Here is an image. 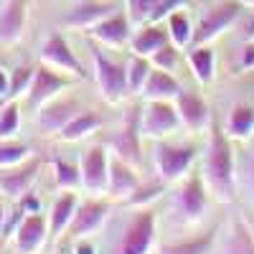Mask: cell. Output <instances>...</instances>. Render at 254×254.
Listing matches in <instances>:
<instances>
[{"label":"cell","mask_w":254,"mask_h":254,"mask_svg":"<svg viewBox=\"0 0 254 254\" xmlns=\"http://www.w3.org/2000/svg\"><path fill=\"white\" fill-rule=\"evenodd\" d=\"M201 176L206 188L214 193L216 201L221 203H234L237 201V155L231 137L224 132V127H219L216 120H211L208 125V145L203 155V168Z\"/></svg>","instance_id":"cell-1"},{"label":"cell","mask_w":254,"mask_h":254,"mask_svg":"<svg viewBox=\"0 0 254 254\" xmlns=\"http://www.w3.org/2000/svg\"><path fill=\"white\" fill-rule=\"evenodd\" d=\"M158 234V219L153 208H137V214L127 221L122 237L117 239L112 254H150Z\"/></svg>","instance_id":"cell-2"},{"label":"cell","mask_w":254,"mask_h":254,"mask_svg":"<svg viewBox=\"0 0 254 254\" xmlns=\"http://www.w3.org/2000/svg\"><path fill=\"white\" fill-rule=\"evenodd\" d=\"M198 158V147L196 145H171V142H160L153 153L155 163V173L163 183H178L188 176L190 165Z\"/></svg>","instance_id":"cell-3"},{"label":"cell","mask_w":254,"mask_h":254,"mask_svg":"<svg viewBox=\"0 0 254 254\" xmlns=\"http://www.w3.org/2000/svg\"><path fill=\"white\" fill-rule=\"evenodd\" d=\"M206 203H208V188L203 183V176L190 173L188 178H183L173 198L176 219L181 224H198L206 214Z\"/></svg>","instance_id":"cell-4"},{"label":"cell","mask_w":254,"mask_h":254,"mask_svg":"<svg viewBox=\"0 0 254 254\" xmlns=\"http://www.w3.org/2000/svg\"><path fill=\"white\" fill-rule=\"evenodd\" d=\"M181 127V115L176 110V102L165 99H147L145 107H140V135L147 140H163L173 135Z\"/></svg>","instance_id":"cell-5"},{"label":"cell","mask_w":254,"mask_h":254,"mask_svg":"<svg viewBox=\"0 0 254 254\" xmlns=\"http://www.w3.org/2000/svg\"><path fill=\"white\" fill-rule=\"evenodd\" d=\"M92 61H94V81L99 87V94L104 102L120 104L130 89H127V74H125V64L112 61L104 51L92 46Z\"/></svg>","instance_id":"cell-6"},{"label":"cell","mask_w":254,"mask_h":254,"mask_svg":"<svg viewBox=\"0 0 254 254\" xmlns=\"http://www.w3.org/2000/svg\"><path fill=\"white\" fill-rule=\"evenodd\" d=\"M140 140H142V135H140V107H130V110L125 112V117H122L120 130L107 140L110 153L137 168V165L142 163Z\"/></svg>","instance_id":"cell-7"},{"label":"cell","mask_w":254,"mask_h":254,"mask_svg":"<svg viewBox=\"0 0 254 254\" xmlns=\"http://www.w3.org/2000/svg\"><path fill=\"white\" fill-rule=\"evenodd\" d=\"M242 3L239 0H226V3L216 5V8H208L201 20L196 23L193 28V41H190V46H203V44H211L214 38H219L229 26L237 23V18L242 15Z\"/></svg>","instance_id":"cell-8"},{"label":"cell","mask_w":254,"mask_h":254,"mask_svg":"<svg viewBox=\"0 0 254 254\" xmlns=\"http://www.w3.org/2000/svg\"><path fill=\"white\" fill-rule=\"evenodd\" d=\"M81 188L92 196H104L110 183V153L104 145H92L79 160Z\"/></svg>","instance_id":"cell-9"},{"label":"cell","mask_w":254,"mask_h":254,"mask_svg":"<svg viewBox=\"0 0 254 254\" xmlns=\"http://www.w3.org/2000/svg\"><path fill=\"white\" fill-rule=\"evenodd\" d=\"M71 87V79L69 74H61L51 66H38L36 74H33V81H31V87L26 92V104L31 110H41L44 104H49L51 99H56L64 89H69Z\"/></svg>","instance_id":"cell-10"},{"label":"cell","mask_w":254,"mask_h":254,"mask_svg":"<svg viewBox=\"0 0 254 254\" xmlns=\"http://www.w3.org/2000/svg\"><path fill=\"white\" fill-rule=\"evenodd\" d=\"M107 214H110V201L107 198H87L76 206V214L66 229V237L74 242V239H81V237H92L94 231L102 229V224L107 221Z\"/></svg>","instance_id":"cell-11"},{"label":"cell","mask_w":254,"mask_h":254,"mask_svg":"<svg viewBox=\"0 0 254 254\" xmlns=\"http://www.w3.org/2000/svg\"><path fill=\"white\" fill-rule=\"evenodd\" d=\"M41 61H44L46 66H51V69H56L61 74H69L74 79L87 76L81 61L76 59V54L71 51V46L66 44V38H64L61 33H51L44 41V46H41Z\"/></svg>","instance_id":"cell-12"},{"label":"cell","mask_w":254,"mask_h":254,"mask_svg":"<svg viewBox=\"0 0 254 254\" xmlns=\"http://www.w3.org/2000/svg\"><path fill=\"white\" fill-rule=\"evenodd\" d=\"M13 242L18 254H36L49 242V219L41 211L38 214H26L13 231Z\"/></svg>","instance_id":"cell-13"},{"label":"cell","mask_w":254,"mask_h":254,"mask_svg":"<svg viewBox=\"0 0 254 254\" xmlns=\"http://www.w3.org/2000/svg\"><path fill=\"white\" fill-rule=\"evenodd\" d=\"M38 171H41L38 158H28L26 163H20L15 168H3L0 171V188H3V193L13 201H20L26 193H31V188L38 178Z\"/></svg>","instance_id":"cell-14"},{"label":"cell","mask_w":254,"mask_h":254,"mask_svg":"<svg viewBox=\"0 0 254 254\" xmlns=\"http://www.w3.org/2000/svg\"><path fill=\"white\" fill-rule=\"evenodd\" d=\"M28 26V0H3L0 5V44L15 46Z\"/></svg>","instance_id":"cell-15"},{"label":"cell","mask_w":254,"mask_h":254,"mask_svg":"<svg viewBox=\"0 0 254 254\" xmlns=\"http://www.w3.org/2000/svg\"><path fill=\"white\" fill-rule=\"evenodd\" d=\"M76 112H81V107L74 97H56L36 112V125L44 135H54V132L59 135L64 130V125H66Z\"/></svg>","instance_id":"cell-16"},{"label":"cell","mask_w":254,"mask_h":254,"mask_svg":"<svg viewBox=\"0 0 254 254\" xmlns=\"http://www.w3.org/2000/svg\"><path fill=\"white\" fill-rule=\"evenodd\" d=\"M112 13H117L115 0H81V3L74 5L69 10V15L64 18V26L76 28V31H89L97 23H102L104 18H110Z\"/></svg>","instance_id":"cell-17"},{"label":"cell","mask_w":254,"mask_h":254,"mask_svg":"<svg viewBox=\"0 0 254 254\" xmlns=\"http://www.w3.org/2000/svg\"><path fill=\"white\" fill-rule=\"evenodd\" d=\"M130 18H127V13L117 10L112 13L110 18H104L102 23H97L94 28H89V38H94L99 46H107V49H122L127 41L132 38L130 33Z\"/></svg>","instance_id":"cell-18"},{"label":"cell","mask_w":254,"mask_h":254,"mask_svg":"<svg viewBox=\"0 0 254 254\" xmlns=\"http://www.w3.org/2000/svg\"><path fill=\"white\" fill-rule=\"evenodd\" d=\"M176 110L181 115V125H186L188 130H193V132L206 130L211 125V120H214L206 99L196 92H181L178 99H176Z\"/></svg>","instance_id":"cell-19"},{"label":"cell","mask_w":254,"mask_h":254,"mask_svg":"<svg viewBox=\"0 0 254 254\" xmlns=\"http://www.w3.org/2000/svg\"><path fill=\"white\" fill-rule=\"evenodd\" d=\"M140 186L135 165L125 163L122 158L110 153V183H107V196L110 198H130Z\"/></svg>","instance_id":"cell-20"},{"label":"cell","mask_w":254,"mask_h":254,"mask_svg":"<svg viewBox=\"0 0 254 254\" xmlns=\"http://www.w3.org/2000/svg\"><path fill=\"white\" fill-rule=\"evenodd\" d=\"M79 198L74 190H61V193L54 198L51 211H49V242H56L59 237L66 234V229L76 214Z\"/></svg>","instance_id":"cell-21"},{"label":"cell","mask_w":254,"mask_h":254,"mask_svg":"<svg viewBox=\"0 0 254 254\" xmlns=\"http://www.w3.org/2000/svg\"><path fill=\"white\" fill-rule=\"evenodd\" d=\"M181 84L178 79L173 76V71H163V69H155L150 71V76H147L145 87H142V99H165V102H176L178 94H181Z\"/></svg>","instance_id":"cell-22"},{"label":"cell","mask_w":254,"mask_h":254,"mask_svg":"<svg viewBox=\"0 0 254 254\" xmlns=\"http://www.w3.org/2000/svg\"><path fill=\"white\" fill-rule=\"evenodd\" d=\"M165 44H171V36H168V28H160L158 23L140 26L137 33L130 38L132 54H140V56H147V59H150L155 51H160Z\"/></svg>","instance_id":"cell-23"},{"label":"cell","mask_w":254,"mask_h":254,"mask_svg":"<svg viewBox=\"0 0 254 254\" xmlns=\"http://www.w3.org/2000/svg\"><path fill=\"white\" fill-rule=\"evenodd\" d=\"M99 127H102V115L99 112L81 110V112H76L66 125H64V130L59 132V140H64V142H79L84 137L94 135Z\"/></svg>","instance_id":"cell-24"},{"label":"cell","mask_w":254,"mask_h":254,"mask_svg":"<svg viewBox=\"0 0 254 254\" xmlns=\"http://www.w3.org/2000/svg\"><path fill=\"white\" fill-rule=\"evenodd\" d=\"M224 132L231 140H249L254 135V107L247 102H237L229 110V117L224 122Z\"/></svg>","instance_id":"cell-25"},{"label":"cell","mask_w":254,"mask_h":254,"mask_svg":"<svg viewBox=\"0 0 254 254\" xmlns=\"http://www.w3.org/2000/svg\"><path fill=\"white\" fill-rule=\"evenodd\" d=\"M188 66L193 71V76L198 79V84H208L214 79V69H216V54L208 44L203 46H190L188 49Z\"/></svg>","instance_id":"cell-26"},{"label":"cell","mask_w":254,"mask_h":254,"mask_svg":"<svg viewBox=\"0 0 254 254\" xmlns=\"http://www.w3.org/2000/svg\"><path fill=\"white\" fill-rule=\"evenodd\" d=\"M153 71V61L147 56H140V54H132L130 59H127L125 64V74H127V89H130V94H140L147 76H150Z\"/></svg>","instance_id":"cell-27"},{"label":"cell","mask_w":254,"mask_h":254,"mask_svg":"<svg viewBox=\"0 0 254 254\" xmlns=\"http://www.w3.org/2000/svg\"><path fill=\"white\" fill-rule=\"evenodd\" d=\"M168 20V36H171V44L178 49H188L190 41H193V23L186 10H176L165 18Z\"/></svg>","instance_id":"cell-28"},{"label":"cell","mask_w":254,"mask_h":254,"mask_svg":"<svg viewBox=\"0 0 254 254\" xmlns=\"http://www.w3.org/2000/svg\"><path fill=\"white\" fill-rule=\"evenodd\" d=\"M51 165H54V183H56L59 190H76V188H81L79 165H74L69 160H61V158H54Z\"/></svg>","instance_id":"cell-29"},{"label":"cell","mask_w":254,"mask_h":254,"mask_svg":"<svg viewBox=\"0 0 254 254\" xmlns=\"http://www.w3.org/2000/svg\"><path fill=\"white\" fill-rule=\"evenodd\" d=\"M224 252L226 254H254V237L242 219H237L234 226H231Z\"/></svg>","instance_id":"cell-30"},{"label":"cell","mask_w":254,"mask_h":254,"mask_svg":"<svg viewBox=\"0 0 254 254\" xmlns=\"http://www.w3.org/2000/svg\"><path fill=\"white\" fill-rule=\"evenodd\" d=\"M237 190L254 203V150L244 153V158L237 163Z\"/></svg>","instance_id":"cell-31"},{"label":"cell","mask_w":254,"mask_h":254,"mask_svg":"<svg viewBox=\"0 0 254 254\" xmlns=\"http://www.w3.org/2000/svg\"><path fill=\"white\" fill-rule=\"evenodd\" d=\"M214 239H216V229H211L208 234H201L196 239L168 244V247H163L160 254H206L211 249V244H214Z\"/></svg>","instance_id":"cell-32"},{"label":"cell","mask_w":254,"mask_h":254,"mask_svg":"<svg viewBox=\"0 0 254 254\" xmlns=\"http://www.w3.org/2000/svg\"><path fill=\"white\" fill-rule=\"evenodd\" d=\"M31 158V147L26 142L15 140H0V171L3 168H15Z\"/></svg>","instance_id":"cell-33"},{"label":"cell","mask_w":254,"mask_h":254,"mask_svg":"<svg viewBox=\"0 0 254 254\" xmlns=\"http://www.w3.org/2000/svg\"><path fill=\"white\" fill-rule=\"evenodd\" d=\"M20 127V104L18 99H8L0 107V140H10Z\"/></svg>","instance_id":"cell-34"},{"label":"cell","mask_w":254,"mask_h":254,"mask_svg":"<svg viewBox=\"0 0 254 254\" xmlns=\"http://www.w3.org/2000/svg\"><path fill=\"white\" fill-rule=\"evenodd\" d=\"M158 3H160V0H125L130 23H132V26H145V23H150V18H153Z\"/></svg>","instance_id":"cell-35"},{"label":"cell","mask_w":254,"mask_h":254,"mask_svg":"<svg viewBox=\"0 0 254 254\" xmlns=\"http://www.w3.org/2000/svg\"><path fill=\"white\" fill-rule=\"evenodd\" d=\"M165 186H168V183H163V181H158V183H145V186L140 183L135 193L127 198V203L135 206V208H147V203L158 201V198L165 193Z\"/></svg>","instance_id":"cell-36"},{"label":"cell","mask_w":254,"mask_h":254,"mask_svg":"<svg viewBox=\"0 0 254 254\" xmlns=\"http://www.w3.org/2000/svg\"><path fill=\"white\" fill-rule=\"evenodd\" d=\"M33 74L36 69L31 66V64H20V66H15L10 71V97L8 99H18V97H23L31 87V81H33Z\"/></svg>","instance_id":"cell-37"},{"label":"cell","mask_w":254,"mask_h":254,"mask_svg":"<svg viewBox=\"0 0 254 254\" xmlns=\"http://www.w3.org/2000/svg\"><path fill=\"white\" fill-rule=\"evenodd\" d=\"M178 46H173V44H165L160 51H155L153 56H150V61H153V66L155 69H163V71H173L176 66H178Z\"/></svg>","instance_id":"cell-38"},{"label":"cell","mask_w":254,"mask_h":254,"mask_svg":"<svg viewBox=\"0 0 254 254\" xmlns=\"http://www.w3.org/2000/svg\"><path fill=\"white\" fill-rule=\"evenodd\" d=\"M188 5H190V0H160L158 8H155V13H153V18H150V23H160V20H165L171 13L186 10Z\"/></svg>","instance_id":"cell-39"},{"label":"cell","mask_w":254,"mask_h":254,"mask_svg":"<svg viewBox=\"0 0 254 254\" xmlns=\"http://www.w3.org/2000/svg\"><path fill=\"white\" fill-rule=\"evenodd\" d=\"M239 69L247 71V69H254V41H247L242 46V54H239Z\"/></svg>","instance_id":"cell-40"},{"label":"cell","mask_w":254,"mask_h":254,"mask_svg":"<svg viewBox=\"0 0 254 254\" xmlns=\"http://www.w3.org/2000/svg\"><path fill=\"white\" fill-rule=\"evenodd\" d=\"M71 254H97V247L89 237H81V239H74Z\"/></svg>","instance_id":"cell-41"},{"label":"cell","mask_w":254,"mask_h":254,"mask_svg":"<svg viewBox=\"0 0 254 254\" xmlns=\"http://www.w3.org/2000/svg\"><path fill=\"white\" fill-rule=\"evenodd\" d=\"M10 97V71L0 66V102H8Z\"/></svg>","instance_id":"cell-42"},{"label":"cell","mask_w":254,"mask_h":254,"mask_svg":"<svg viewBox=\"0 0 254 254\" xmlns=\"http://www.w3.org/2000/svg\"><path fill=\"white\" fill-rule=\"evenodd\" d=\"M244 41H254V13L247 20V28H244Z\"/></svg>","instance_id":"cell-43"},{"label":"cell","mask_w":254,"mask_h":254,"mask_svg":"<svg viewBox=\"0 0 254 254\" xmlns=\"http://www.w3.org/2000/svg\"><path fill=\"white\" fill-rule=\"evenodd\" d=\"M5 221H8V211H5L3 198H0V234H3V226H5Z\"/></svg>","instance_id":"cell-44"},{"label":"cell","mask_w":254,"mask_h":254,"mask_svg":"<svg viewBox=\"0 0 254 254\" xmlns=\"http://www.w3.org/2000/svg\"><path fill=\"white\" fill-rule=\"evenodd\" d=\"M239 3H242L244 8H254V0H239Z\"/></svg>","instance_id":"cell-45"},{"label":"cell","mask_w":254,"mask_h":254,"mask_svg":"<svg viewBox=\"0 0 254 254\" xmlns=\"http://www.w3.org/2000/svg\"><path fill=\"white\" fill-rule=\"evenodd\" d=\"M249 150H254V135L249 137Z\"/></svg>","instance_id":"cell-46"},{"label":"cell","mask_w":254,"mask_h":254,"mask_svg":"<svg viewBox=\"0 0 254 254\" xmlns=\"http://www.w3.org/2000/svg\"><path fill=\"white\" fill-rule=\"evenodd\" d=\"M0 254H5V247H3V242H0Z\"/></svg>","instance_id":"cell-47"},{"label":"cell","mask_w":254,"mask_h":254,"mask_svg":"<svg viewBox=\"0 0 254 254\" xmlns=\"http://www.w3.org/2000/svg\"><path fill=\"white\" fill-rule=\"evenodd\" d=\"M56 254H66V252H56Z\"/></svg>","instance_id":"cell-48"}]
</instances>
